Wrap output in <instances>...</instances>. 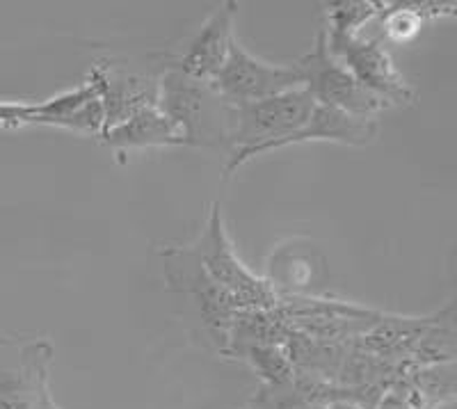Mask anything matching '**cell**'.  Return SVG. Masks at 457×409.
Returning <instances> with one entry per match:
<instances>
[{"mask_svg": "<svg viewBox=\"0 0 457 409\" xmlns=\"http://www.w3.org/2000/svg\"><path fill=\"white\" fill-rule=\"evenodd\" d=\"M211 85L227 104L240 105L302 88V73L295 64H272L252 55L236 37L227 63Z\"/></svg>", "mask_w": 457, "mask_h": 409, "instance_id": "10", "label": "cell"}, {"mask_svg": "<svg viewBox=\"0 0 457 409\" xmlns=\"http://www.w3.org/2000/svg\"><path fill=\"white\" fill-rule=\"evenodd\" d=\"M455 5L448 3H386L379 19L382 35L389 42L405 44L414 39L426 21H435L439 16H451Z\"/></svg>", "mask_w": 457, "mask_h": 409, "instance_id": "16", "label": "cell"}, {"mask_svg": "<svg viewBox=\"0 0 457 409\" xmlns=\"http://www.w3.org/2000/svg\"><path fill=\"white\" fill-rule=\"evenodd\" d=\"M275 311L291 332L341 346H353L382 313L328 296H279Z\"/></svg>", "mask_w": 457, "mask_h": 409, "instance_id": "6", "label": "cell"}, {"mask_svg": "<svg viewBox=\"0 0 457 409\" xmlns=\"http://www.w3.org/2000/svg\"><path fill=\"white\" fill-rule=\"evenodd\" d=\"M325 39L329 53L357 78V83L385 101L389 108H411L416 104V89L395 69L379 37L338 35L325 30Z\"/></svg>", "mask_w": 457, "mask_h": 409, "instance_id": "9", "label": "cell"}, {"mask_svg": "<svg viewBox=\"0 0 457 409\" xmlns=\"http://www.w3.org/2000/svg\"><path fill=\"white\" fill-rule=\"evenodd\" d=\"M236 3H222L187 42L181 55L167 57L165 67L202 83H213L236 42Z\"/></svg>", "mask_w": 457, "mask_h": 409, "instance_id": "11", "label": "cell"}, {"mask_svg": "<svg viewBox=\"0 0 457 409\" xmlns=\"http://www.w3.org/2000/svg\"><path fill=\"white\" fill-rule=\"evenodd\" d=\"M89 78L99 88V99L105 117L104 130L124 121L137 110L156 105L158 85L154 76H137V73H129L108 63H96L89 71Z\"/></svg>", "mask_w": 457, "mask_h": 409, "instance_id": "12", "label": "cell"}, {"mask_svg": "<svg viewBox=\"0 0 457 409\" xmlns=\"http://www.w3.org/2000/svg\"><path fill=\"white\" fill-rule=\"evenodd\" d=\"M385 5L386 3H373V0L329 3L328 12H325V30L338 32V35H359L366 23L382 14Z\"/></svg>", "mask_w": 457, "mask_h": 409, "instance_id": "17", "label": "cell"}, {"mask_svg": "<svg viewBox=\"0 0 457 409\" xmlns=\"http://www.w3.org/2000/svg\"><path fill=\"white\" fill-rule=\"evenodd\" d=\"M156 105L177 126L183 146L231 151L234 105L227 104L211 83L167 69L156 76Z\"/></svg>", "mask_w": 457, "mask_h": 409, "instance_id": "1", "label": "cell"}, {"mask_svg": "<svg viewBox=\"0 0 457 409\" xmlns=\"http://www.w3.org/2000/svg\"><path fill=\"white\" fill-rule=\"evenodd\" d=\"M295 67L302 73V88L312 94V99L318 105H328V108L341 110L354 117H369V120H378L379 114L389 110L385 101L361 88L357 78L329 53L322 28L316 32L312 51L302 55Z\"/></svg>", "mask_w": 457, "mask_h": 409, "instance_id": "8", "label": "cell"}, {"mask_svg": "<svg viewBox=\"0 0 457 409\" xmlns=\"http://www.w3.org/2000/svg\"><path fill=\"white\" fill-rule=\"evenodd\" d=\"M55 359L48 338L0 334V409H39L51 398Z\"/></svg>", "mask_w": 457, "mask_h": 409, "instance_id": "7", "label": "cell"}, {"mask_svg": "<svg viewBox=\"0 0 457 409\" xmlns=\"http://www.w3.org/2000/svg\"><path fill=\"white\" fill-rule=\"evenodd\" d=\"M316 101L304 88L288 89L270 99L234 105V126H231V151L224 165V179L254 161L256 155L275 151V146L288 135L307 124Z\"/></svg>", "mask_w": 457, "mask_h": 409, "instance_id": "2", "label": "cell"}, {"mask_svg": "<svg viewBox=\"0 0 457 409\" xmlns=\"http://www.w3.org/2000/svg\"><path fill=\"white\" fill-rule=\"evenodd\" d=\"M325 259L313 249H297V245L281 247L265 277L277 296H325Z\"/></svg>", "mask_w": 457, "mask_h": 409, "instance_id": "15", "label": "cell"}, {"mask_svg": "<svg viewBox=\"0 0 457 409\" xmlns=\"http://www.w3.org/2000/svg\"><path fill=\"white\" fill-rule=\"evenodd\" d=\"M161 259L167 288L190 300L208 341L222 357H227L231 327L238 311H243L238 302L206 275L190 245H170L161 249Z\"/></svg>", "mask_w": 457, "mask_h": 409, "instance_id": "3", "label": "cell"}, {"mask_svg": "<svg viewBox=\"0 0 457 409\" xmlns=\"http://www.w3.org/2000/svg\"><path fill=\"white\" fill-rule=\"evenodd\" d=\"M39 409H60V407H57V405H55V400H53V396H51V398H46V400H44V403H42V407H39Z\"/></svg>", "mask_w": 457, "mask_h": 409, "instance_id": "18", "label": "cell"}, {"mask_svg": "<svg viewBox=\"0 0 457 409\" xmlns=\"http://www.w3.org/2000/svg\"><path fill=\"white\" fill-rule=\"evenodd\" d=\"M0 126L3 129L46 126V129H64L99 140L105 126L99 88L87 76L73 89H67L51 99L37 101V104L0 101Z\"/></svg>", "mask_w": 457, "mask_h": 409, "instance_id": "5", "label": "cell"}, {"mask_svg": "<svg viewBox=\"0 0 457 409\" xmlns=\"http://www.w3.org/2000/svg\"><path fill=\"white\" fill-rule=\"evenodd\" d=\"M99 142L108 146L114 155H124L137 149H156V146H183L177 126L167 120L158 105L137 110L120 124L108 126L99 135Z\"/></svg>", "mask_w": 457, "mask_h": 409, "instance_id": "14", "label": "cell"}, {"mask_svg": "<svg viewBox=\"0 0 457 409\" xmlns=\"http://www.w3.org/2000/svg\"><path fill=\"white\" fill-rule=\"evenodd\" d=\"M206 275L238 302L240 309L272 311L279 305L272 286L243 263L227 233L222 204L213 202L202 233L190 243Z\"/></svg>", "mask_w": 457, "mask_h": 409, "instance_id": "4", "label": "cell"}, {"mask_svg": "<svg viewBox=\"0 0 457 409\" xmlns=\"http://www.w3.org/2000/svg\"><path fill=\"white\" fill-rule=\"evenodd\" d=\"M379 135V120L369 117H354V114L341 113V110L328 108V105H313L307 124L281 140L277 149L291 145H304V142H337L345 146H370Z\"/></svg>", "mask_w": 457, "mask_h": 409, "instance_id": "13", "label": "cell"}]
</instances>
